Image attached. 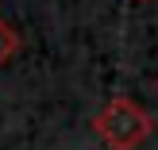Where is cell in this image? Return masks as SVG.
I'll use <instances>...</instances> for the list:
<instances>
[{"instance_id":"obj_2","label":"cell","mask_w":158,"mask_h":150,"mask_svg":"<svg viewBox=\"0 0 158 150\" xmlns=\"http://www.w3.org/2000/svg\"><path fill=\"white\" fill-rule=\"evenodd\" d=\"M19 46H23V39H19V31L12 27V23L0 15V66H8V62L19 54Z\"/></svg>"},{"instance_id":"obj_1","label":"cell","mask_w":158,"mask_h":150,"mask_svg":"<svg viewBox=\"0 0 158 150\" xmlns=\"http://www.w3.org/2000/svg\"><path fill=\"white\" fill-rule=\"evenodd\" d=\"M93 131L108 150H139L154 135V116L131 96H112L93 116Z\"/></svg>"},{"instance_id":"obj_3","label":"cell","mask_w":158,"mask_h":150,"mask_svg":"<svg viewBox=\"0 0 158 150\" xmlns=\"http://www.w3.org/2000/svg\"><path fill=\"white\" fill-rule=\"evenodd\" d=\"M154 92H158V77H154Z\"/></svg>"}]
</instances>
